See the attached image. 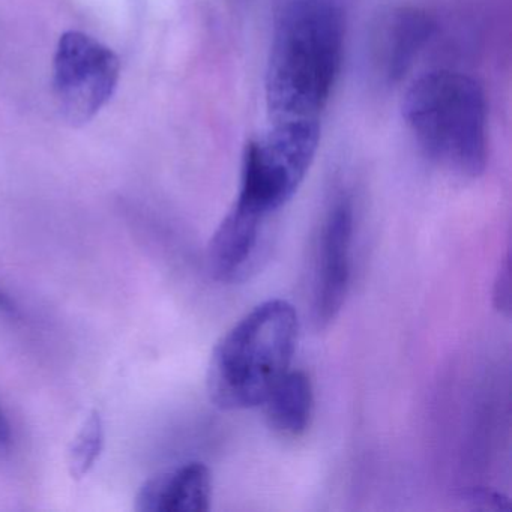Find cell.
Listing matches in <instances>:
<instances>
[{
  "mask_svg": "<svg viewBox=\"0 0 512 512\" xmlns=\"http://www.w3.org/2000/svg\"><path fill=\"white\" fill-rule=\"evenodd\" d=\"M121 61L85 32H65L53 59V94L59 112L73 125L88 124L112 100Z\"/></svg>",
  "mask_w": 512,
  "mask_h": 512,
  "instance_id": "cell-5",
  "label": "cell"
},
{
  "mask_svg": "<svg viewBox=\"0 0 512 512\" xmlns=\"http://www.w3.org/2000/svg\"><path fill=\"white\" fill-rule=\"evenodd\" d=\"M104 448V422L94 410L85 419L68 449V472L71 478L82 479L94 469Z\"/></svg>",
  "mask_w": 512,
  "mask_h": 512,
  "instance_id": "cell-10",
  "label": "cell"
},
{
  "mask_svg": "<svg viewBox=\"0 0 512 512\" xmlns=\"http://www.w3.org/2000/svg\"><path fill=\"white\" fill-rule=\"evenodd\" d=\"M494 302L496 308L506 316L511 313V266L509 259L500 266L499 274H497L496 284H494Z\"/></svg>",
  "mask_w": 512,
  "mask_h": 512,
  "instance_id": "cell-11",
  "label": "cell"
},
{
  "mask_svg": "<svg viewBox=\"0 0 512 512\" xmlns=\"http://www.w3.org/2000/svg\"><path fill=\"white\" fill-rule=\"evenodd\" d=\"M346 23L334 0H292L272 35L266 70L271 124H320L343 64Z\"/></svg>",
  "mask_w": 512,
  "mask_h": 512,
  "instance_id": "cell-1",
  "label": "cell"
},
{
  "mask_svg": "<svg viewBox=\"0 0 512 512\" xmlns=\"http://www.w3.org/2000/svg\"><path fill=\"white\" fill-rule=\"evenodd\" d=\"M212 473L190 461L164 470L142 485L136 497L140 512H206L211 509Z\"/></svg>",
  "mask_w": 512,
  "mask_h": 512,
  "instance_id": "cell-8",
  "label": "cell"
},
{
  "mask_svg": "<svg viewBox=\"0 0 512 512\" xmlns=\"http://www.w3.org/2000/svg\"><path fill=\"white\" fill-rule=\"evenodd\" d=\"M298 332V314L284 299H269L245 314L212 350L206 380L212 403L221 410L262 406L290 370Z\"/></svg>",
  "mask_w": 512,
  "mask_h": 512,
  "instance_id": "cell-3",
  "label": "cell"
},
{
  "mask_svg": "<svg viewBox=\"0 0 512 512\" xmlns=\"http://www.w3.org/2000/svg\"><path fill=\"white\" fill-rule=\"evenodd\" d=\"M403 119L422 154L442 169L478 178L488 161L487 98L472 77L431 71L404 94Z\"/></svg>",
  "mask_w": 512,
  "mask_h": 512,
  "instance_id": "cell-2",
  "label": "cell"
},
{
  "mask_svg": "<svg viewBox=\"0 0 512 512\" xmlns=\"http://www.w3.org/2000/svg\"><path fill=\"white\" fill-rule=\"evenodd\" d=\"M13 439V430H11L10 421L7 413L0 407V446L8 445Z\"/></svg>",
  "mask_w": 512,
  "mask_h": 512,
  "instance_id": "cell-12",
  "label": "cell"
},
{
  "mask_svg": "<svg viewBox=\"0 0 512 512\" xmlns=\"http://www.w3.org/2000/svg\"><path fill=\"white\" fill-rule=\"evenodd\" d=\"M320 142V125L271 124L245 146L241 184L232 209L268 224L292 200Z\"/></svg>",
  "mask_w": 512,
  "mask_h": 512,
  "instance_id": "cell-4",
  "label": "cell"
},
{
  "mask_svg": "<svg viewBox=\"0 0 512 512\" xmlns=\"http://www.w3.org/2000/svg\"><path fill=\"white\" fill-rule=\"evenodd\" d=\"M355 230L352 203L343 197L323 221L314 275L313 317L326 328L343 310L352 275V242Z\"/></svg>",
  "mask_w": 512,
  "mask_h": 512,
  "instance_id": "cell-7",
  "label": "cell"
},
{
  "mask_svg": "<svg viewBox=\"0 0 512 512\" xmlns=\"http://www.w3.org/2000/svg\"><path fill=\"white\" fill-rule=\"evenodd\" d=\"M436 20L413 5H394L374 17L368 31V65L377 82L397 85L412 70L436 32Z\"/></svg>",
  "mask_w": 512,
  "mask_h": 512,
  "instance_id": "cell-6",
  "label": "cell"
},
{
  "mask_svg": "<svg viewBox=\"0 0 512 512\" xmlns=\"http://www.w3.org/2000/svg\"><path fill=\"white\" fill-rule=\"evenodd\" d=\"M0 313H17L16 304H14V302L11 301L10 296H8L7 293H5L4 290L2 289H0Z\"/></svg>",
  "mask_w": 512,
  "mask_h": 512,
  "instance_id": "cell-13",
  "label": "cell"
},
{
  "mask_svg": "<svg viewBox=\"0 0 512 512\" xmlns=\"http://www.w3.org/2000/svg\"><path fill=\"white\" fill-rule=\"evenodd\" d=\"M266 422L275 433L298 437L310 427L314 409L313 383L307 373L289 370L262 403Z\"/></svg>",
  "mask_w": 512,
  "mask_h": 512,
  "instance_id": "cell-9",
  "label": "cell"
}]
</instances>
